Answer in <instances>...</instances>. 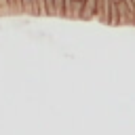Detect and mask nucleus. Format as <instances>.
<instances>
[{"label": "nucleus", "instance_id": "f257e3e1", "mask_svg": "<svg viewBox=\"0 0 135 135\" xmlns=\"http://www.w3.org/2000/svg\"><path fill=\"white\" fill-rule=\"evenodd\" d=\"M110 6H112V0H97V19L101 23H110Z\"/></svg>", "mask_w": 135, "mask_h": 135}, {"label": "nucleus", "instance_id": "0eeeda50", "mask_svg": "<svg viewBox=\"0 0 135 135\" xmlns=\"http://www.w3.org/2000/svg\"><path fill=\"white\" fill-rule=\"evenodd\" d=\"M0 15H13L8 0H0Z\"/></svg>", "mask_w": 135, "mask_h": 135}, {"label": "nucleus", "instance_id": "7ed1b4c3", "mask_svg": "<svg viewBox=\"0 0 135 135\" xmlns=\"http://www.w3.org/2000/svg\"><path fill=\"white\" fill-rule=\"evenodd\" d=\"M23 13L25 15H34V17L42 15L40 6H38V0H23Z\"/></svg>", "mask_w": 135, "mask_h": 135}, {"label": "nucleus", "instance_id": "20e7f679", "mask_svg": "<svg viewBox=\"0 0 135 135\" xmlns=\"http://www.w3.org/2000/svg\"><path fill=\"white\" fill-rule=\"evenodd\" d=\"M13 15H23V0H8Z\"/></svg>", "mask_w": 135, "mask_h": 135}, {"label": "nucleus", "instance_id": "423d86ee", "mask_svg": "<svg viewBox=\"0 0 135 135\" xmlns=\"http://www.w3.org/2000/svg\"><path fill=\"white\" fill-rule=\"evenodd\" d=\"M44 8H46V15L57 17V11H55V0H44Z\"/></svg>", "mask_w": 135, "mask_h": 135}, {"label": "nucleus", "instance_id": "f03ea898", "mask_svg": "<svg viewBox=\"0 0 135 135\" xmlns=\"http://www.w3.org/2000/svg\"><path fill=\"white\" fill-rule=\"evenodd\" d=\"M97 15V0H86L84 2V8H82V17L80 19H93Z\"/></svg>", "mask_w": 135, "mask_h": 135}, {"label": "nucleus", "instance_id": "39448f33", "mask_svg": "<svg viewBox=\"0 0 135 135\" xmlns=\"http://www.w3.org/2000/svg\"><path fill=\"white\" fill-rule=\"evenodd\" d=\"M55 11L57 17H65V0H55Z\"/></svg>", "mask_w": 135, "mask_h": 135}]
</instances>
